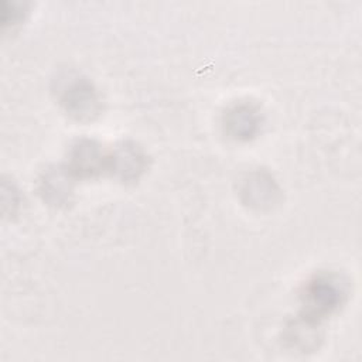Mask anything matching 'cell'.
<instances>
[{"instance_id": "cell-3", "label": "cell", "mask_w": 362, "mask_h": 362, "mask_svg": "<svg viewBox=\"0 0 362 362\" xmlns=\"http://www.w3.org/2000/svg\"><path fill=\"white\" fill-rule=\"evenodd\" d=\"M64 167L75 180H88L109 174V150H105L93 139L79 137L69 146Z\"/></svg>"}, {"instance_id": "cell-1", "label": "cell", "mask_w": 362, "mask_h": 362, "mask_svg": "<svg viewBox=\"0 0 362 362\" xmlns=\"http://www.w3.org/2000/svg\"><path fill=\"white\" fill-rule=\"evenodd\" d=\"M349 296L348 280L335 272H320L310 277L300 291V321L318 325L337 314Z\"/></svg>"}, {"instance_id": "cell-5", "label": "cell", "mask_w": 362, "mask_h": 362, "mask_svg": "<svg viewBox=\"0 0 362 362\" xmlns=\"http://www.w3.org/2000/svg\"><path fill=\"white\" fill-rule=\"evenodd\" d=\"M147 167V153L133 140H122L109 150V174L122 182L137 181Z\"/></svg>"}, {"instance_id": "cell-6", "label": "cell", "mask_w": 362, "mask_h": 362, "mask_svg": "<svg viewBox=\"0 0 362 362\" xmlns=\"http://www.w3.org/2000/svg\"><path fill=\"white\" fill-rule=\"evenodd\" d=\"M240 195L246 205L263 209L277 202L280 189L269 173L252 171L242 180Z\"/></svg>"}, {"instance_id": "cell-2", "label": "cell", "mask_w": 362, "mask_h": 362, "mask_svg": "<svg viewBox=\"0 0 362 362\" xmlns=\"http://www.w3.org/2000/svg\"><path fill=\"white\" fill-rule=\"evenodd\" d=\"M55 93L65 113L76 122H93L102 113V99L93 82L75 71H65L57 78Z\"/></svg>"}, {"instance_id": "cell-7", "label": "cell", "mask_w": 362, "mask_h": 362, "mask_svg": "<svg viewBox=\"0 0 362 362\" xmlns=\"http://www.w3.org/2000/svg\"><path fill=\"white\" fill-rule=\"evenodd\" d=\"M74 180L64 165L49 167L38 178V192L47 204L65 206L71 202Z\"/></svg>"}, {"instance_id": "cell-4", "label": "cell", "mask_w": 362, "mask_h": 362, "mask_svg": "<svg viewBox=\"0 0 362 362\" xmlns=\"http://www.w3.org/2000/svg\"><path fill=\"white\" fill-rule=\"evenodd\" d=\"M263 113L260 106L252 100H238L229 105L222 115L225 133L238 141L252 140L262 127Z\"/></svg>"}]
</instances>
